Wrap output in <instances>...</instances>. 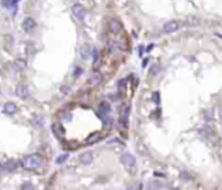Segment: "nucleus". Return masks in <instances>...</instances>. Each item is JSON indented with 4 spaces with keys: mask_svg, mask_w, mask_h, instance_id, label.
Instances as JSON below:
<instances>
[{
    "mask_svg": "<svg viewBox=\"0 0 222 190\" xmlns=\"http://www.w3.org/2000/svg\"><path fill=\"white\" fill-rule=\"evenodd\" d=\"M68 154H63V155H60V156H58L56 158V164H63L67 159H68Z\"/></svg>",
    "mask_w": 222,
    "mask_h": 190,
    "instance_id": "nucleus-18",
    "label": "nucleus"
},
{
    "mask_svg": "<svg viewBox=\"0 0 222 190\" xmlns=\"http://www.w3.org/2000/svg\"><path fill=\"white\" fill-rule=\"evenodd\" d=\"M20 0H13V4H16V3H18Z\"/></svg>",
    "mask_w": 222,
    "mask_h": 190,
    "instance_id": "nucleus-26",
    "label": "nucleus"
},
{
    "mask_svg": "<svg viewBox=\"0 0 222 190\" xmlns=\"http://www.w3.org/2000/svg\"><path fill=\"white\" fill-rule=\"evenodd\" d=\"M42 162V159L39 155L37 154H32V155H28L24 158V160H22V167L25 168V169H34V168H37Z\"/></svg>",
    "mask_w": 222,
    "mask_h": 190,
    "instance_id": "nucleus-1",
    "label": "nucleus"
},
{
    "mask_svg": "<svg viewBox=\"0 0 222 190\" xmlns=\"http://www.w3.org/2000/svg\"><path fill=\"white\" fill-rule=\"evenodd\" d=\"M108 47H110V50H113V51H120V50H123V46L118 40H110L108 42Z\"/></svg>",
    "mask_w": 222,
    "mask_h": 190,
    "instance_id": "nucleus-16",
    "label": "nucleus"
},
{
    "mask_svg": "<svg viewBox=\"0 0 222 190\" xmlns=\"http://www.w3.org/2000/svg\"><path fill=\"white\" fill-rule=\"evenodd\" d=\"M34 27H35V21L32 17H26L24 21H22V29H24V31L30 33Z\"/></svg>",
    "mask_w": 222,
    "mask_h": 190,
    "instance_id": "nucleus-5",
    "label": "nucleus"
},
{
    "mask_svg": "<svg viewBox=\"0 0 222 190\" xmlns=\"http://www.w3.org/2000/svg\"><path fill=\"white\" fill-rule=\"evenodd\" d=\"M3 167H4L8 172H13V171L17 168V162H16L14 159H9V160H7V162L4 163Z\"/></svg>",
    "mask_w": 222,
    "mask_h": 190,
    "instance_id": "nucleus-11",
    "label": "nucleus"
},
{
    "mask_svg": "<svg viewBox=\"0 0 222 190\" xmlns=\"http://www.w3.org/2000/svg\"><path fill=\"white\" fill-rule=\"evenodd\" d=\"M53 131H54V134L58 137V138H63L64 137V129L62 126V124H59V122H55L53 124Z\"/></svg>",
    "mask_w": 222,
    "mask_h": 190,
    "instance_id": "nucleus-9",
    "label": "nucleus"
},
{
    "mask_svg": "<svg viewBox=\"0 0 222 190\" xmlns=\"http://www.w3.org/2000/svg\"><path fill=\"white\" fill-rule=\"evenodd\" d=\"M154 176H161V177H165V174H162V173H158V172H154Z\"/></svg>",
    "mask_w": 222,
    "mask_h": 190,
    "instance_id": "nucleus-23",
    "label": "nucleus"
},
{
    "mask_svg": "<svg viewBox=\"0 0 222 190\" xmlns=\"http://www.w3.org/2000/svg\"><path fill=\"white\" fill-rule=\"evenodd\" d=\"M93 59H94V63L97 61V59H98V51L95 48H93Z\"/></svg>",
    "mask_w": 222,
    "mask_h": 190,
    "instance_id": "nucleus-21",
    "label": "nucleus"
},
{
    "mask_svg": "<svg viewBox=\"0 0 222 190\" xmlns=\"http://www.w3.org/2000/svg\"><path fill=\"white\" fill-rule=\"evenodd\" d=\"M120 163L123 164V165H125V167H135V164H136V159H135V156L133 155H131V154H128V152H124V154L120 156Z\"/></svg>",
    "mask_w": 222,
    "mask_h": 190,
    "instance_id": "nucleus-2",
    "label": "nucleus"
},
{
    "mask_svg": "<svg viewBox=\"0 0 222 190\" xmlns=\"http://www.w3.org/2000/svg\"><path fill=\"white\" fill-rule=\"evenodd\" d=\"M178 29H179V24H178L176 21H169L164 26V31L165 33H174Z\"/></svg>",
    "mask_w": 222,
    "mask_h": 190,
    "instance_id": "nucleus-7",
    "label": "nucleus"
},
{
    "mask_svg": "<svg viewBox=\"0 0 222 190\" xmlns=\"http://www.w3.org/2000/svg\"><path fill=\"white\" fill-rule=\"evenodd\" d=\"M3 168H4V167H3V164H0V173H2V171H3Z\"/></svg>",
    "mask_w": 222,
    "mask_h": 190,
    "instance_id": "nucleus-25",
    "label": "nucleus"
},
{
    "mask_svg": "<svg viewBox=\"0 0 222 190\" xmlns=\"http://www.w3.org/2000/svg\"><path fill=\"white\" fill-rule=\"evenodd\" d=\"M76 70H77V72L75 73V76H78V74H81V68H77Z\"/></svg>",
    "mask_w": 222,
    "mask_h": 190,
    "instance_id": "nucleus-24",
    "label": "nucleus"
},
{
    "mask_svg": "<svg viewBox=\"0 0 222 190\" xmlns=\"http://www.w3.org/2000/svg\"><path fill=\"white\" fill-rule=\"evenodd\" d=\"M43 124H44V119L42 117V116H34V117L32 119V125L34 128H42L43 126Z\"/></svg>",
    "mask_w": 222,
    "mask_h": 190,
    "instance_id": "nucleus-12",
    "label": "nucleus"
},
{
    "mask_svg": "<svg viewBox=\"0 0 222 190\" xmlns=\"http://www.w3.org/2000/svg\"><path fill=\"white\" fill-rule=\"evenodd\" d=\"M98 112H99V116H106V115H108V112H110V104L106 103V102L101 103V104H99V108H98Z\"/></svg>",
    "mask_w": 222,
    "mask_h": 190,
    "instance_id": "nucleus-13",
    "label": "nucleus"
},
{
    "mask_svg": "<svg viewBox=\"0 0 222 190\" xmlns=\"http://www.w3.org/2000/svg\"><path fill=\"white\" fill-rule=\"evenodd\" d=\"M72 13L75 14V17L78 20H84L85 17V8L81 4H73L72 5Z\"/></svg>",
    "mask_w": 222,
    "mask_h": 190,
    "instance_id": "nucleus-3",
    "label": "nucleus"
},
{
    "mask_svg": "<svg viewBox=\"0 0 222 190\" xmlns=\"http://www.w3.org/2000/svg\"><path fill=\"white\" fill-rule=\"evenodd\" d=\"M80 162L83 163V164H90L93 162V154H92V152H89V151L84 152V154H81Z\"/></svg>",
    "mask_w": 222,
    "mask_h": 190,
    "instance_id": "nucleus-10",
    "label": "nucleus"
},
{
    "mask_svg": "<svg viewBox=\"0 0 222 190\" xmlns=\"http://www.w3.org/2000/svg\"><path fill=\"white\" fill-rule=\"evenodd\" d=\"M108 27H110V30L113 33H119L120 29H122V25L116 18H111L108 21Z\"/></svg>",
    "mask_w": 222,
    "mask_h": 190,
    "instance_id": "nucleus-8",
    "label": "nucleus"
},
{
    "mask_svg": "<svg viewBox=\"0 0 222 190\" xmlns=\"http://www.w3.org/2000/svg\"><path fill=\"white\" fill-rule=\"evenodd\" d=\"M128 107H124L122 109V113H120V119H119V122H120V125H125L127 124V120H128Z\"/></svg>",
    "mask_w": 222,
    "mask_h": 190,
    "instance_id": "nucleus-14",
    "label": "nucleus"
},
{
    "mask_svg": "<svg viewBox=\"0 0 222 190\" xmlns=\"http://www.w3.org/2000/svg\"><path fill=\"white\" fill-rule=\"evenodd\" d=\"M153 102H154V103L155 104H158L159 103V93L158 91H155V93H153Z\"/></svg>",
    "mask_w": 222,
    "mask_h": 190,
    "instance_id": "nucleus-19",
    "label": "nucleus"
},
{
    "mask_svg": "<svg viewBox=\"0 0 222 190\" xmlns=\"http://www.w3.org/2000/svg\"><path fill=\"white\" fill-rule=\"evenodd\" d=\"M17 112V106L13 103V102H8L3 106V113L5 115H14Z\"/></svg>",
    "mask_w": 222,
    "mask_h": 190,
    "instance_id": "nucleus-6",
    "label": "nucleus"
},
{
    "mask_svg": "<svg viewBox=\"0 0 222 190\" xmlns=\"http://www.w3.org/2000/svg\"><path fill=\"white\" fill-rule=\"evenodd\" d=\"M101 140V134L99 133H92L90 135H89L86 138V145H92V143H95V142H98Z\"/></svg>",
    "mask_w": 222,
    "mask_h": 190,
    "instance_id": "nucleus-15",
    "label": "nucleus"
},
{
    "mask_svg": "<svg viewBox=\"0 0 222 190\" xmlns=\"http://www.w3.org/2000/svg\"><path fill=\"white\" fill-rule=\"evenodd\" d=\"M16 95L18 98H21V99H25V98H28L29 97V89H28V86H25V85H22V83H20V85H17L16 86Z\"/></svg>",
    "mask_w": 222,
    "mask_h": 190,
    "instance_id": "nucleus-4",
    "label": "nucleus"
},
{
    "mask_svg": "<svg viewBox=\"0 0 222 190\" xmlns=\"http://www.w3.org/2000/svg\"><path fill=\"white\" fill-rule=\"evenodd\" d=\"M21 189H33V186L30 184H24V185L21 186Z\"/></svg>",
    "mask_w": 222,
    "mask_h": 190,
    "instance_id": "nucleus-22",
    "label": "nucleus"
},
{
    "mask_svg": "<svg viewBox=\"0 0 222 190\" xmlns=\"http://www.w3.org/2000/svg\"><path fill=\"white\" fill-rule=\"evenodd\" d=\"M2 4L4 7H7V8H9L11 4H13V0H2Z\"/></svg>",
    "mask_w": 222,
    "mask_h": 190,
    "instance_id": "nucleus-20",
    "label": "nucleus"
},
{
    "mask_svg": "<svg viewBox=\"0 0 222 190\" xmlns=\"http://www.w3.org/2000/svg\"><path fill=\"white\" fill-rule=\"evenodd\" d=\"M101 79H102V77H101V74L99 73H94V74L90 77V79H89V83L90 85H98L99 82H101Z\"/></svg>",
    "mask_w": 222,
    "mask_h": 190,
    "instance_id": "nucleus-17",
    "label": "nucleus"
}]
</instances>
